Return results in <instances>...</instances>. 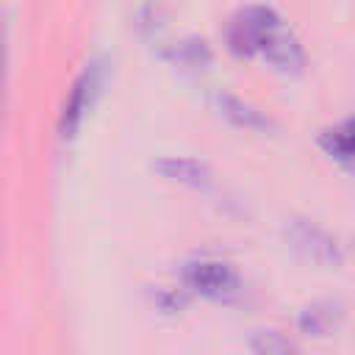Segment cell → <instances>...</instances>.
<instances>
[{"instance_id":"cell-2","label":"cell","mask_w":355,"mask_h":355,"mask_svg":"<svg viewBox=\"0 0 355 355\" xmlns=\"http://www.w3.org/2000/svg\"><path fill=\"white\" fill-rule=\"evenodd\" d=\"M280 25H283V19H280V14L272 6L252 3V6L239 8L230 17L227 31H225V39H227V47L236 55H255V53H261L263 42Z\"/></svg>"},{"instance_id":"cell-4","label":"cell","mask_w":355,"mask_h":355,"mask_svg":"<svg viewBox=\"0 0 355 355\" xmlns=\"http://www.w3.org/2000/svg\"><path fill=\"white\" fill-rule=\"evenodd\" d=\"M103 89V64L100 61H92L80 69V75L72 80V89L61 105V114H58V133L64 139H72L86 116V111L94 105L97 94Z\"/></svg>"},{"instance_id":"cell-5","label":"cell","mask_w":355,"mask_h":355,"mask_svg":"<svg viewBox=\"0 0 355 355\" xmlns=\"http://www.w3.org/2000/svg\"><path fill=\"white\" fill-rule=\"evenodd\" d=\"M261 55H263L275 69H280V72H300V69L305 67V50H302V44H300V39H297L291 31H286L283 25L263 42Z\"/></svg>"},{"instance_id":"cell-7","label":"cell","mask_w":355,"mask_h":355,"mask_svg":"<svg viewBox=\"0 0 355 355\" xmlns=\"http://www.w3.org/2000/svg\"><path fill=\"white\" fill-rule=\"evenodd\" d=\"M214 103H216L219 114L225 119H230L233 125H239V128H252V130L272 128V119H269L266 111H261L258 105H252L250 100H244V97H239L233 92H216Z\"/></svg>"},{"instance_id":"cell-11","label":"cell","mask_w":355,"mask_h":355,"mask_svg":"<svg viewBox=\"0 0 355 355\" xmlns=\"http://www.w3.org/2000/svg\"><path fill=\"white\" fill-rule=\"evenodd\" d=\"M250 347L255 355H300V349L294 347V341L288 336H283L275 327H261L252 333Z\"/></svg>"},{"instance_id":"cell-13","label":"cell","mask_w":355,"mask_h":355,"mask_svg":"<svg viewBox=\"0 0 355 355\" xmlns=\"http://www.w3.org/2000/svg\"><path fill=\"white\" fill-rule=\"evenodd\" d=\"M8 47H6V25L0 19V97L6 92V72H8Z\"/></svg>"},{"instance_id":"cell-6","label":"cell","mask_w":355,"mask_h":355,"mask_svg":"<svg viewBox=\"0 0 355 355\" xmlns=\"http://www.w3.org/2000/svg\"><path fill=\"white\" fill-rule=\"evenodd\" d=\"M153 169L166 180L186 183V186H205L211 183V166L194 155H161Z\"/></svg>"},{"instance_id":"cell-1","label":"cell","mask_w":355,"mask_h":355,"mask_svg":"<svg viewBox=\"0 0 355 355\" xmlns=\"http://www.w3.org/2000/svg\"><path fill=\"white\" fill-rule=\"evenodd\" d=\"M180 283L186 291L230 302L241 294V277L233 263L219 258H191L180 269Z\"/></svg>"},{"instance_id":"cell-8","label":"cell","mask_w":355,"mask_h":355,"mask_svg":"<svg viewBox=\"0 0 355 355\" xmlns=\"http://www.w3.org/2000/svg\"><path fill=\"white\" fill-rule=\"evenodd\" d=\"M344 311L336 300H313L300 308L297 313V327L308 336H327L338 327Z\"/></svg>"},{"instance_id":"cell-3","label":"cell","mask_w":355,"mask_h":355,"mask_svg":"<svg viewBox=\"0 0 355 355\" xmlns=\"http://www.w3.org/2000/svg\"><path fill=\"white\" fill-rule=\"evenodd\" d=\"M286 236L294 244V250H300L316 266H338L344 261L341 241L327 227H322L319 222H313L308 216L286 219Z\"/></svg>"},{"instance_id":"cell-12","label":"cell","mask_w":355,"mask_h":355,"mask_svg":"<svg viewBox=\"0 0 355 355\" xmlns=\"http://www.w3.org/2000/svg\"><path fill=\"white\" fill-rule=\"evenodd\" d=\"M153 302H155L161 311L172 313V311H178V308H183V302H186V288L155 286V291H153Z\"/></svg>"},{"instance_id":"cell-10","label":"cell","mask_w":355,"mask_h":355,"mask_svg":"<svg viewBox=\"0 0 355 355\" xmlns=\"http://www.w3.org/2000/svg\"><path fill=\"white\" fill-rule=\"evenodd\" d=\"M319 144L327 155H333L336 161H347L352 164L355 161V114L347 116L344 122L322 130L319 136Z\"/></svg>"},{"instance_id":"cell-9","label":"cell","mask_w":355,"mask_h":355,"mask_svg":"<svg viewBox=\"0 0 355 355\" xmlns=\"http://www.w3.org/2000/svg\"><path fill=\"white\" fill-rule=\"evenodd\" d=\"M164 55L172 64L186 67V69H202V67H208L214 61V50L202 36H183V39L166 44Z\"/></svg>"}]
</instances>
